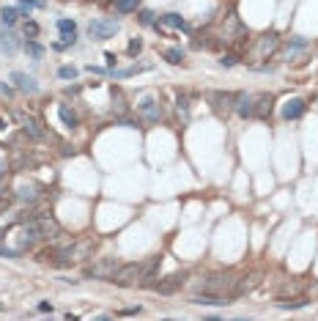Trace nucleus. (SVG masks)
Segmentation results:
<instances>
[{"label":"nucleus","mask_w":318,"mask_h":321,"mask_svg":"<svg viewBox=\"0 0 318 321\" xmlns=\"http://www.w3.org/2000/svg\"><path fill=\"white\" fill-rule=\"evenodd\" d=\"M25 36H28V39H36V36H39V25H36L33 19H25Z\"/></svg>","instance_id":"c756f323"},{"label":"nucleus","mask_w":318,"mask_h":321,"mask_svg":"<svg viewBox=\"0 0 318 321\" xmlns=\"http://www.w3.org/2000/svg\"><path fill=\"white\" fill-rule=\"evenodd\" d=\"M55 25H58L60 36H77V22H74V19H69V17H60Z\"/></svg>","instance_id":"4be33fe9"},{"label":"nucleus","mask_w":318,"mask_h":321,"mask_svg":"<svg viewBox=\"0 0 318 321\" xmlns=\"http://www.w3.org/2000/svg\"><path fill=\"white\" fill-rule=\"evenodd\" d=\"M25 53H28L33 60H39V58L44 55V47H42L39 42H36V39H28V42H25Z\"/></svg>","instance_id":"b1692460"},{"label":"nucleus","mask_w":318,"mask_h":321,"mask_svg":"<svg viewBox=\"0 0 318 321\" xmlns=\"http://www.w3.org/2000/svg\"><path fill=\"white\" fill-rule=\"evenodd\" d=\"M11 83H17V88L22 91V94H36V91H39V83H36L33 77H28L25 71H11Z\"/></svg>","instance_id":"f8f14e48"},{"label":"nucleus","mask_w":318,"mask_h":321,"mask_svg":"<svg viewBox=\"0 0 318 321\" xmlns=\"http://www.w3.org/2000/svg\"><path fill=\"white\" fill-rule=\"evenodd\" d=\"M8 176V165L6 162H0V178H6Z\"/></svg>","instance_id":"4c0bfd02"},{"label":"nucleus","mask_w":318,"mask_h":321,"mask_svg":"<svg viewBox=\"0 0 318 321\" xmlns=\"http://www.w3.org/2000/svg\"><path fill=\"white\" fill-rule=\"evenodd\" d=\"M148 264H151V261L121 264V267H118V272L112 274V280H110V283L121 285V288H129V285H140V280H143V274H146Z\"/></svg>","instance_id":"f03ea898"},{"label":"nucleus","mask_w":318,"mask_h":321,"mask_svg":"<svg viewBox=\"0 0 318 321\" xmlns=\"http://www.w3.org/2000/svg\"><path fill=\"white\" fill-rule=\"evenodd\" d=\"M0 91H3L6 96H11V94H14V88H11V85H6V83H0Z\"/></svg>","instance_id":"e433bc0d"},{"label":"nucleus","mask_w":318,"mask_h":321,"mask_svg":"<svg viewBox=\"0 0 318 321\" xmlns=\"http://www.w3.org/2000/svg\"><path fill=\"white\" fill-rule=\"evenodd\" d=\"M140 0H115V11L118 14H129V11H137Z\"/></svg>","instance_id":"393cba45"},{"label":"nucleus","mask_w":318,"mask_h":321,"mask_svg":"<svg viewBox=\"0 0 318 321\" xmlns=\"http://www.w3.org/2000/svg\"><path fill=\"white\" fill-rule=\"evenodd\" d=\"M140 50H143V39H132V42H129V47H126V53H129L132 58H135V55L140 53Z\"/></svg>","instance_id":"7c9ffc66"},{"label":"nucleus","mask_w":318,"mask_h":321,"mask_svg":"<svg viewBox=\"0 0 318 321\" xmlns=\"http://www.w3.org/2000/svg\"><path fill=\"white\" fill-rule=\"evenodd\" d=\"M22 3H30L33 8H47V0H22Z\"/></svg>","instance_id":"72a5a7b5"},{"label":"nucleus","mask_w":318,"mask_h":321,"mask_svg":"<svg viewBox=\"0 0 318 321\" xmlns=\"http://www.w3.org/2000/svg\"><path fill=\"white\" fill-rule=\"evenodd\" d=\"M137 113L143 115V121L157 124V121L162 118V107H159V102L154 99V96H143V99L137 102Z\"/></svg>","instance_id":"1a4fd4ad"},{"label":"nucleus","mask_w":318,"mask_h":321,"mask_svg":"<svg viewBox=\"0 0 318 321\" xmlns=\"http://www.w3.org/2000/svg\"><path fill=\"white\" fill-rule=\"evenodd\" d=\"M30 11H33V6H30V3H22V0H19V17L30 19Z\"/></svg>","instance_id":"473e14b6"},{"label":"nucleus","mask_w":318,"mask_h":321,"mask_svg":"<svg viewBox=\"0 0 318 321\" xmlns=\"http://www.w3.org/2000/svg\"><path fill=\"white\" fill-rule=\"evenodd\" d=\"M17 198H19V201H25V203H36L39 198H42V187H36V184L22 187V190L17 192Z\"/></svg>","instance_id":"dca6fc26"},{"label":"nucleus","mask_w":318,"mask_h":321,"mask_svg":"<svg viewBox=\"0 0 318 321\" xmlns=\"http://www.w3.org/2000/svg\"><path fill=\"white\" fill-rule=\"evenodd\" d=\"M105 60H107V66H110V71L115 69V55L112 53H105Z\"/></svg>","instance_id":"f704fd0d"},{"label":"nucleus","mask_w":318,"mask_h":321,"mask_svg":"<svg viewBox=\"0 0 318 321\" xmlns=\"http://www.w3.org/2000/svg\"><path fill=\"white\" fill-rule=\"evenodd\" d=\"M277 50H280V36H277V33H264L261 39H253V47L247 44V58L269 60Z\"/></svg>","instance_id":"20e7f679"},{"label":"nucleus","mask_w":318,"mask_h":321,"mask_svg":"<svg viewBox=\"0 0 318 321\" xmlns=\"http://www.w3.org/2000/svg\"><path fill=\"white\" fill-rule=\"evenodd\" d=\"M219 63H222L225 69H230V66H236V63H239V53H225L222 58H219Z\"/></svg>","instance_id":"a878e982"},{"label":"nucleus","mask_w":318,"mask_h":321,"mask_svg":"<svg viewBox=\"0 0 318 321\" xmlns=\"http://www.w3.org/2000/svg\"><path fill=\"white\" fill-rule=\"evenodd\" d=\"M118 258H96L94 264L85 267V277H94V280H112V274L118 272Z\"/></svg>","instance_id":"423d86ee"},{"label":"nucleus","mask_w":318,"mask_h":321,"mask_svg":"<svg viewBox=\"0 0 318 321\" xmlns=\"http://www.w3.org/2000/svg\"><path fill=\"white\" fill-rule=\"evenodd\" d=\"M0 50L11 58V55H17V50H19V39L11 33V30H3L0 28Z\"/></svg>","instance_id":"ddd939ff"},{"label":"nucleus","mask_w":318,"mask_h":321,"mask_svg":"<svg viewBox=\"0 0 318 321\" xmlns=\"http://www.w3.org/2000/svg\"><path fill=\"white\" fill-rule=\"evenodd\" d=\"M151 69V63H143V66H129V69H112L110 74L115 80H124V77H132V74H137V71H148Z\"/></svg>","instance_id":"6ab92c4d"},{"label":"nucleus","mask_w":318,"mask_h":321,"mask_svg":"<svg viewBox=\"0 0 318 321\" xmlns=\"http://www.w3.org/2000/svg\"><path fill=\"white\" fill-rule=\"evenodd\" d=\"M162 58H165L167 63L178 66V63H184V50L181 47H170V50H165V53H162Z\"/></svg>","instance_id":"5701e85b"},{"label":"nucleus","mask_w":318,"mask_h":321,"mask_svg":"<svg viewBox=\"0 0 318 321\" xmlns=\"http://www.w3.org/2000/svg\"><path fill=\"white\" fill-rule=\"evenodd\" d=\"M236 96L239 94H230V91H212L206 99H209L212 110L219 115V118H228V115L236 110Z\"/></svg>","instance_id":"39448f33"},{"label":"nucleus","mask_w":318,"mask_h":321,"mask_svg":"<svg viewBox=\"0 0 318 321\" xmlns=\"http://www.w3.org/2000/svg\"><path fill=\"white\" fill-rule=\"evenodd\" d=\"M0 256H3V258H19V256H22V250H19V247H0Z\"/></svg>","instance_id":"2f4dec72"},{"label":"nucleus","mask_w":318,"mask_h":321,"mask_svg":"<svg viewBox=\"0 0 318 321\" xmlns=\"http://www.w3.org/2000/svg\"><path fill=\"white\" fill-rule=\"evenodd\" d=\"M39 310L42 313H53V302H39Z\"/></svg>","instance_id":"c9c22d12"},{"label":"nucleus","mask_w":318,"mask_h":321,"mask_svg":"<svg viewBox=\"0 0 318 321\" xmlns=\"http://www.w3.org/2000/svg\"><path fill=\"white\" fill-rule=\"evenodd\" d=\"M132 313H140V308H129V310H121V316H132Z\"/></svg>","instance_id":"58836bf2"},{"label":"nucleus","mask_w":318,"mask_h":321,"mask_svg":"<svg viewBox=\"0 0 318 321\" xmlns=\"http://www.w3.org/2000/svg\"><path fill=\"white\" fill-rule=\"evenodd\" d=\"M22 132L28 137H33V140H42L44 137V129H42V124L39 121H33V118H25V124H22Z\"/></svg>","instance_id":"f3484780"},{"label":"nucleus","mask_w":318,"mask_h":321,"mask_svg":"<svg viewBox=\"0 0 318 321\" xmlns=\"http://www.w3.org/2000/svg\"><path fill=\"white\" fill-rule=\"evenodd\" d=\"M299 288H302V283H299V280H294V283H285L283 288H280V297H288V294L299 291Z\"/></svg>","instance_id":"c85d7f7f"},{"label":"nucleus","mask_w":318,"mask_h":321,"mask_svg":"<svg viewBox=\"0 0 318 321\" xmlns=\"http://www.w3.org/2000/svg\"><path fill=\"white\" fill-rule=\"evenodd\" d=\"M285 50H288V55L294 58L296 53L307 50V39H302V36H294V39H288V42H285Z\"/></svg>","instance_id":"412c9836"},{"label":"nucleus","mask_w":318,"mask_h":321,"mask_svg":"<svg viewBox=\"0 0 318 321\" xmlns=\"http://www.w3.org/2000/svg\"><path fill=\"white\" fill-rule=\"evenodd\" d=\"M307 302H310V299H307L305 294H296V297H280L277 299V308L280 310H299V308H305Z\"/></svg>","instance_id":"4468645a"},{"label":"nucleus","mask_w":318,"mask_h":321,"mask_svg":"<svg viewBox=\"0 0 318 321\" xmlns=\"http://www.w3.org/2000/svg\"><path fill=\"white\" fill-rule=\"evenodd\" d=\"M236 283L239 280L233 277L230 272L225 274H209L206 280L198 283V291H206V294H219V297H236Z\"/></svg>","instance_id":"f257e3e1"},{"label":"nucleus","mask_w":318,"mask_h":321,"mask_svg":"<svg viewBox=\"0 0 318 321\" xmlns=\"http://www.w3.org/2000/svg\"><path fill=\"white\" fill-rule=\"evenodd\" d=\"M184 283H187V272H173V274H167V277L157 280V285H154V291H157V294H162V297H170V294L181 291V288H184Z\"/></svg>","instance_id":"6e6552de"},{"label":"nucleus","mask_w":318,"mask_h":321,"mask_svg":"<svg viewBox=\"0 0 318 321\" xmlns=\"http://www.w3.org/2000/svg\"><path fill=\"white\" fill-rule=\"evenodd\" d=\"M159 22L167 25V28H181V30H187V22H184V17H181V14H176V11L162 14V17H159Z\"/></svg>","instance_id":"2eb2a0df"},{"label":"nucleus","mask_w":318,"mask_h":321,"mask_svg":"<svg viewBox=\"0 0 318 321\" xmlns=\"http://www.w3.org/2000/svg\"><path fill=\"white\" fill-rule=\"evenodd\" d=\"M58 115H60V121H63V124L69 126V129H74V126L80 124V118H77V113H74V110H71L69 105H60V107H58Z\"/></svg>","instance_id":"a211bd4d"},{"label":"nucleus","mask_w":318,"mask_h":321,"mask_svg":"<svg viewBox=\"0 0 318 321\" xmlns=\"http://www.w3.org/2000/svg\"><path fill=\"white\" fill-rule=\"evenodd\" d=\"M22 225L28 228L36 239H58L60 236V225L50 217V214H36V217L25 220Z\"/></svg>","instance_id":"7ed1b4c3"},{"label":"nucleus","mask_w":318,"mask_h":321,"mask_svg":"<svg viewBox=\"0 0 318 321\" xmlns=\"http://www.w3.org/2000/svg\"><path fill=\"white\" fill-rule=\"evenodd\" d=\"M17 19H19V8H11V6H3V8H0V22L6 25V28L17 25Z\"/></svg>","instance_id":"aec40b11"},{"label":"nucleus","mask_w":318,"mask_h":321,"mask_svg":"<svg viewBox=\"0 0 318 321\" xmlns=\"http://www.w3.org/2000/svg\"><path fill=\"white\" fill-rule=\"evenodd\" d=\"M154 17H157V14H154V11H148V8H143V11L137 14V19H140V25H151V28H154V22H157V19H154Z\"/></svg>","instance_id":"bb28decb"},{"label":"nucleus","mask_w":318,"mask_h":321,"mask_svg":"<svg viewBox=\"0 0 318 321\" xmlns=\"http://www.w3.org/2000/svg\"><path fill=\"white\" fill-rule=\"evenodd\" d=\"M118 30H121L118 19H91L88 22V36L94 42H107V39H112Z\"/></svg>","instance_id":"0eeeda50"},{"label":"nucleus","mask_w":318,"mask_h":321,"mask_svg":"<svg viewBox=\"0 0 318 321\" xmlns=\"http://www.w3.org/2000/svg\"><path fill=\"white\" fill-rule=\"evenodd\" d=\"M271 107H274V96L271 94H253V118H269L271 115Z\"/></svg>","instance_id":"9d476101"},{"label":"nucleus","mask_w":318,"mask_h":321,"mask_svg":"<svg viewBox=\"0 0 318 321\" xmlns=\"http://www.w3.org/2000/svg\"><path fill=\"white\" fill-rule=\"evenodd\" d=\"M58 77H60V80H74V77H77V69H74V66H60V69H58Z\"/></svg>","instance_id":"cd10ccee"},{"label":"nucleus","mask_w":318,"mask_h":321,"mask_svg":"<svg viewBox=\"0 0 318 321\" xmlns=\"http://www.w3.org/2000/svg\"><path fill=\"white\" fill-rule=\"evenodd\" d=\"M305 110H307L305 99H288V102H285V107H283V118L285 121H296V118L305 115Z\"/></svg>","instance_id":"9b49d317"}]
</instances>
